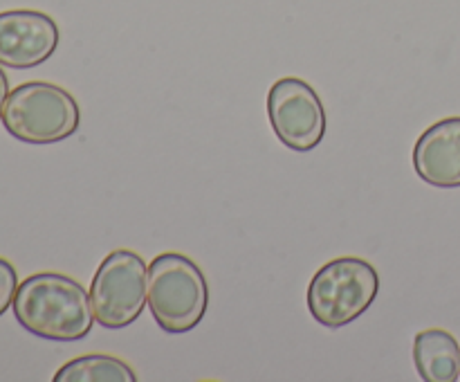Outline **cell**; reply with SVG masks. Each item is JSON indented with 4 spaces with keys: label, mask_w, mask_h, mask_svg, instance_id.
Returning <instances> with one entry per match:
<instances>
[{
    "label": "cell",
    "mask_w": 460,
    "mask_h": 382,
    "mask_svg": "<svg viewBox=\"0 0 460 382\" xmlns=\"http://www.w3.org/2000/svg\"><path fill=\"white\" fill-rule=\"evenodd\" d=\"M12 308L25 331L54 342L84 340L97 322L88 290L61 272H36L18 283Z\"/></svg>",
    "instance_id": "obj_1"
},
{
    "label": "cell",
    "mask_w": 460,
    "mask_h": 382,
    "mask_svg": "<svg viewBox=\"0 0 460 382\" xmlns=\"http://www.w3.org/2000/svg\"><path fill=\"white\" fill-rule=\"evenodd\" d=\"M148 308L169 335L193 331L209 308V286L200 265L180 252H164L148 263Z\"/></svg>",
    "instance_id": "obj_2"
},
{
    "label": "cell",
    "mask_w": 460,
    "mask_h": 382,
    "mask_svg": "<svg viewBox=\"0 0 460 382\" xmlns=\"http://www.w3.org/2000/svg\"><path fill=\"white\" fill-rule=\"evenodd\" d=\"M3 124L27 144H54L79 130L81 111L66 88L49 81H27L9 93Z\"/></svg>",
    "instance_id": "obj_3"
},
{
    "label": "cell",
    "mask_w": 460,
    "mask_h": 382,
    "mask_svg": "<svg viewBox=\"0 0 460 382\" xmlns=\"http://www.w3.org/2000/svg\"><path fill=\"white\" fill-rule=\"evenodd\" d=\"M380 292V274L368 261L340 256L314 272L308 286V310L326 328H341L362 317Z\"/></svg>",
    "instance_id": "obj_4"
},
{
    "label": "cell",
    "mask_w": 460,
    "mask_h": 382,
    "mask_svg": "<svg viewBox=\"0 0 460 382\" xmlns=\"http://www.w3.org/2000/svg\"><path fill=\"white\" fill-rule=\"evenodd\" d=\"M94 319L108 331L137 322L148 304V263L133 250H115L99 263L90 283Z\"/></svg>",
    "instance_id": "obj_5"
},
{
    "label": "cell",
    "mask_w": 460,
    "mask_h": 382,
    "mask_svg": "<svg viewBox=\"0 0 460 382\" xmlns=\"http://www.w3.org/2000/svg\"><path fill=\"white\" fill-rule=\"evenodd\" d=\"M274 135L296 153H308L326 138V111L317 90L299 76H283L268 93Z\"/></svg>",
    "instance_id": "obj_6"
},
{
    "label": "cell",
    "mask_w": 460,
    "mask_h": 382,
    "mask_svg": "<svg viewBox=\"0 0 460 382\" xmlns=\"http://www.w3.org/2000/svg\"><path fill=\"white\" fill-rule=\"evenodd\" d=\"M58 25L36 9L0 12V66L30 70L48 61L58 48Z\"/></svg>",
    "instance_id": "obj_7"
},
{
    "label": "cell",
    "mask_w": 460,
    "mask_h": 382,
    "mask_svg": "<svg viewBox=\"0 0 460 382\" xmlns=\"http://www.w3.org/2000/svg\"><path fill=\"white\" fill-rule=\"evenodd\" d=\"M413 169L431 187H460V117H445L418 138Z\"/></svg>",
    "instance_id": "obj_8"
},
{
    "label": "cell",
    "mask_w": 460,
    "mask_h": 382,
    "mask_svg": "<svg viewBox=\"0 0 460 382\" xmlns=\"http://www.w3.org/2000/svg\"><path fill=\"white\" fill-rule=\"evenodd\" d=\"M413 362L425 382L460 380V346L443 328H427L413 340Z\"/></svg>",
    "instance_id": "obj_9"
},
{
    "label": "cell",
    "mask_w": 460,
    "mask_h": 382,
    "mask_svg": "<svg viewBox=\"0 0 460 382\" xmlns=\"http://www.w3.org/2000/svg\"><path fill=\"white\" fill-rule=\"evenodd\" d=\"M54 382H137L133 367L115 355L93 353L70 360L54 373Z\"/></svg>",
    "instance_id": "obj_10"
},
{
    "label": "cell",
    "mask_w": 460,
    "mask_h": 382,
    "mask_svg": "<svg viewBox=\"0 0 460 382\" xmlns=\"http://www.w3.org/2000/svg\"><path fill=\"white\" fill-rule=\"evenodd\" d=\"M18 290V274L16 268L7 259L0 256V317L7 313L9 306L13 304V297Z\"/></svg>",
    "instance_id": "obj_11"
},
{
    "label": "cell",
    "mask_w": 460,
    "mask_h": 382,
    "mask_svg": "<svg viewBox=\"0 0 460 382\" xmlns=\"http://www.w3.org/2000/svg\"><path fill=\"white\" fill-rule=\"evenodd\" d=\"M7 97H9V79L3 72V67H0V121H3V111H4V102H7Z\"/></svg>",
    "instance_id": "obj_12"
}]
</instances>
